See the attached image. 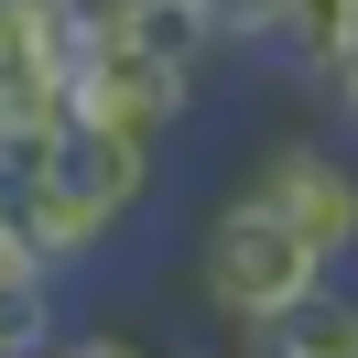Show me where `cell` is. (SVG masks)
<instances>
[{"label": "cell", "mask_w": 358, "mask_h": 358, "mask_svg": "<svg viewBox=\"0 0 358 358\" xmlns=\"http://www.w3.org/2000/svg\"><path fill=\"white\" fill-rule=\"evenodd\" d=\"M55 336H66V282H44V271H33V282L0 293V358H44Z\"/></svg>", "instance_id": "5b68a950"}, {"label": "cell", "mask_w": 358, "mask_h": 358, "mask_svg": "<svg viewBox=\"0 0 358 358\" xmlns=\"http://www.w3.org/2000/svg\"><path fill=\"white\" fill-rule=\"evenodd\" d=\"M44 358H55V348H44Z\"/></svg>", "instance_id": "9c48e42d"}, {"label": "cell", "mask_w": 358, "mask_h": 358, "mask_svg": "<svg viewBox=\"0 0 358 358\" xmlns=\"http://www.w3.org/2000/svg\"><path fill=\"white\" fill-rule=\"evenodd\" d=\"M196 358H228V348H196Z\"/></svg>", "instance_id": "ba28073f"}, {"label": "cell", "mask_w": 358, "mask_h": 358, "mask_svg": "<svg viewBox=\"0 0 358 358\" xmlns=\"http://www.w3.org/2000/svg\"><path fill=\"white\" fill-rule=\"evenodd\" d=\"M11 282H33V250L11 239V228H0V293H11ZM44 282H55V271H44Z\"/></svg>", "instance_id": "52a82bcc"}, {"label": "cell", "mask_w": 358, "mask_h": 358, "mask_svg": "<svg viewBox=\"0 0 358 358\" xmlns=\"http://www.w3.org/2000/svg\"><path fill=\"white\" fill-rule=\"evenodd\" d=\"M315 87L336 98V141H358V0L326 11V44H315Z\"/></svg>", "instance_id": "8992f818"}, {"label": "cell", "mask_w": 358, "mask_h": 358, "mask_svg": "<svg viewBox=\"0 0 358 358\" xmlns=\"http://www.w3.org/2000/svg\"><path fill=\"white\" fill-rule=\"evenodd\" d=\"M196 87H206V76L174 66V55H152L131 22H120V0H109V44H98V66L76 76L66 120L98 131V141H131V152H163V141L196 120Z\"/></svg>", "instance_id": "7a4b0ae2"}, {"label": "cell", "mask_w": 358, "mask_h": 358, "mask_svg": "<svg viewBox=\"0 0 358 358\" xmlns=\"http://www.w3.org/2000/svg\"><path fill=\"white\" fill-rule=\"evenodd\" d=\"M239 358H358V282H326L315 304H293L282 326H261Z\"/></svg>", "instance_id": "277c9868"}, {"label": "cell", "mask_w": 358, "mask_h": 358, "mask_svg": "<svg viewBox=\"0 0 358 358\" xmlns=\"http://www.w3.org/2000/svg\"><path fill=\"white\" fill-rule=\"evenodd\" d=\"M326 282H336V271L315 261L250 185H228V196L206 206V228H196V293H206L217 326H250V336H261V326H282L293 304H315Z\"/></svg>", "instance_id": "6da1fadb"}, {"label": "cell", "mask_w": 358, "mask_h": 358, "mask_svg": "<svg viewBox=\"0 0 358 358\" xmlns=\"http://www.w3.org/2000/svg\"><path fill=\"white\" fill-rule=\"evenodd\" d=\"M239 185L336 271V282H348V261H358V152H348L336 131H271L261 163H250Z\"/></svg>", "instance_id": "3957f363"}]
</instances>
